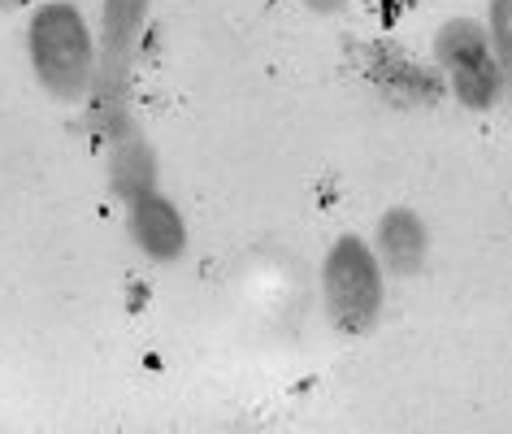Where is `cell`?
Wrapping results in <instances>:
<instances>
[{
    "label": "cell",
    "instance_id": "7",
    "mask_svg": "<svg viewBox=\"0 0 512 434\" xmlns=\"http://www.w3.org/2000/svg\"><path fill=\"white\" fill-rule=\"evenodd\" d=\"M113 157H109V178L118 187L122 204L139 196V191H152L157 187V157H152V144L144 139L139 126H131V118H122L113 126Z\"/></svg>",
    "mask_w": 512,
    "mask_h": 434
},
{
    "label": "cell",
    "instance_id": "5",
    "mask_svg": "<svg viewBox=\"0 0 512 434\" xmlns=\"http://www.w3.org/2000/svg\"><path fill=\"white\" fill-rule=\"evenodd\" d=\"M126 235H131V244L157 265L183 261L187 244H191L183 209H178L161 187L139 191V196L126 200Z\"/></svg>",
    "mask_w": 512,
    "mask_h": 434
},
{
    "label": "cell",
    "instance_id": "4",
    "mask_svg": "<svg viewBox=\"0 0 512 434\" xmlns=\"http://www.w3.org/2000/svg\"><path fill=\"white\" fill-rule=\"evenodd\" d=\"M152 14V0H100V35H96V100L109 126L126 118V87H131L139 44H144V27Z\"/></svg>",
    "mask_w": 512,
    "mask_h": 434
},
{
    "label": "cell",
    "instance_id": "3",
    "mask_svg": "<svg viewBox=\"0 0 512 434\" xmlns=\"http://www.w3.org/2000/svg\"><path fill=\"white\" fill-rule=\"evenodd\" d=\"M430 53H434V66L443 70L447 79V92L460 109L469 113H491L499 100H504V74H499V61H495V48H491V35L478 18H447L439 22L430 40Z\"/></svg>",
    "mask_w": 512,
    "mask_h": 434
},
{
    "label": "cell",
    "instance_id": "6",
    "mask_svg": "<svg viewBox=\"0 0 512 434\" xmlns=\"http://www.w3.org/2000/svg\"><path fill=\"white\" fill-rule=\"evenodd\" d=\"M369 248L378 252L382 270L387 274H417L421 265L430 257V226L426 217L417 209H404V204H395L374 222V239H369Z\"/></svg>",
    "mask_w": 512,
    "mask_h": 434
},
{
    "label": "cell",
    "instance_id": "9",
    "mask_svg": "<svg viewBox=\"0 0 512 434\" xmlns=\"http://www.w3.org/2000/svg\"><path fill=\"white\" fill-rule=\"evenodd\" d=\"M5 9H22V5H35V0H0Z\"/></svg>",
    "mask_w": 512,
    "mask_h": 434
},
{
    "label": "cell",
    "instance_id": "8",
    "mask_svg": "<svg viewBox=\"0 0 512 434\" xmlns=\"http://www.w3.org/2000/svg\"><path fill=\"white\" fill-rule=\"evenodd\" d=\"M486 35H491L499 74H504V100H512V0H486Z\"/></svg>",
    "mask_w": 512,
    "mask_h": 434
},
{
    "label": "cell",
    "instance_id": "2",
    "mask_svg": "<svg viewBox=\"0 0 512 434\" xmlns=\"http://www.w3.org/2000/svg\"><path fill=\"white\" fill-rule=\"evenodd\" d=\"M322 300L343 335H365L382 317L387 300V270L365 235H339L322 257Z\"/></svg>",
    "mask_w": 512,
    "mask_h": 434
},
{
    "label": "cell",
    "instance_id": "1",
    "mask_svg": "<svg viewBox=\"0 0 512 434\" xmlns=\"http://www.w3.org/2000/svg\"><path fill=\"white\" fill-rule=\"evenodd\" d=\"M27 57L31 74L53 100H87L96 92V35L70 0H44L27 18Z\"/></svg>",
    "mask_w": 512,
    "mask_h": 434
}]
</instances>
